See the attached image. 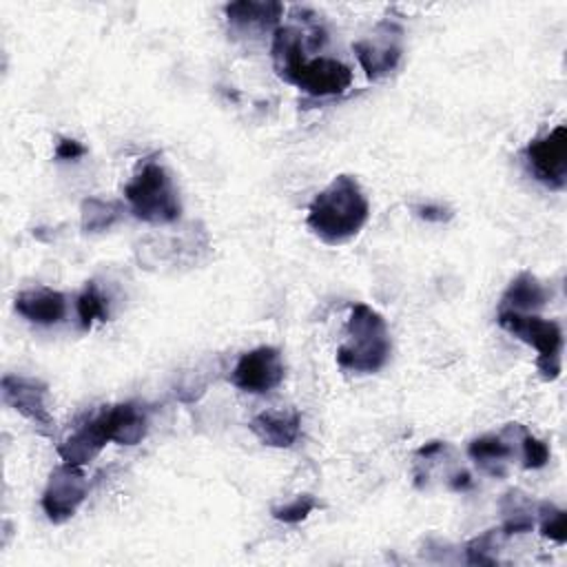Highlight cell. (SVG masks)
<instances>
[{
	"label": "cell",
	"mask_w": 567,
	"mask_h": 567,
	"mask_svg": "<svg viewBox=\"0 0 567 567\" xmlns=\"http://www.w3.org/2000/svg\"><path fill=\"white\" fill-rule=\"evenodd\" d=\"M403 29L396 22L383 20L377 24L372 38H361L352 42V51L368 78L379 80L392 73L403 55Z\"/></svg>",
	"instance_id": "obj_8"
},
{
	"label": "cell",
	"mask_w": 567,
	"mask_h": 567,
	"mask_svg": "<svg viewBox=\"0 0 567 567\" xmlns=\"http://www.w3.org/2000/svg\"><path fill=\"white\" fill-rule=\"evenodd\" d=\"M131 213L146 224H173L182 215V202L173 177L157 162H146L140 173L124 186Z\"/></svg>",
	"instance_id": "obj_4"
},
{
	"label": "cell",
	"mask_w": 567,
	"mask_h": 567,
	"mask_svg": "<svg viewBox=\"0 0 567 567\" xmlns=\"http://www.w3.org/2000/svg\"><path fill=\"white\" fill-rule=\"evenodd\" d=\"M100 419L109 441L117 445H137L148 434V412L133 401L104 408Z\"/></svg>",
	"instance_id": "obj_11"
},
{
	"label": "cell",
	"mask_w": 567,
	"mask_h": 567,
	"mask_svg": "<svg viewBox=\"0 0 567 567\" xmlns=\"http://www.w3.org/2000/svg\"><path fill=\"white\" fill-rule=\"evenodd\" d=\"M13 308L31 323L53 326L66 315V297L51 288H31L16 295Z\"/></svg>",
	"instance_id": "obj_13"
},
{
	"label": "cell",
	"mask_w": 567,
	"mask_h": 567,
	"mask_svg": "<svg viewBox=\"0 0 567 567\" xmlns=\"http://www.w3.org/2000/svg\"><path fill=\"white\" fill-rule=\"evenodd\" d=\"M538 516H540V534L558 545L567 540V514L565 509L556 507L554 503H538Z\"/></svg>",
	"instance_id": "obj_20"
},
{
	"label": "cell",
	"mask_w": 567,
	"mask_h": 567,
	"mask_svg": "<svg viewBox=\"0 0 567 567\" xmlns=\"http://www.w3.org/2000/svg\"><path fill=\"white\" fill-rule=\"evenodd\" d=\"M498 536H501V529H487L481 536L472 538L465 545L467 563L470 565H494L496 558L492 556V551L498 547Z\"/></svg>",
	"instance_id": "obj_22"
},
{
	"label": "cell",
	"mask_w": 567,
	"mask_h": 567,
	"mask_svg": "<svg viewBox=\"0 0 567 567\" xmlns=\"http://www.w3.org/2000/svg\"><path fill=\"white\" fill-rule=\"evenodd\" d=\"M122 217V206L117 202L86 197L80 206V226L84 233L109 230Z\"/></svg>",
	"instance_id": "obj_18"
},
{
	"label": "cell",
	"mask_w": 567,
	"mask_h": 567,
	"mask_svg": "<svg viewBox=\"0 0 567 567\" xmlns=\"http://www.w3.org/2000/svg\"><path fill=\"white\" fill-rule=\"evenodd\" d=\"M317 507H319V501H317L312 494H299V496H295L292 501H288V503H284V505L272 507V509H270V514H272V518H275V520H281V523H290V525H295V523L306 520V518H308Z\"/></svg>",
	"instance_id": "obj_21"
},
{
	"label": "cell",
	"mask_w": 567,
	"mask_h": 567,
	"mask_svg": "<svg viewBox=\"0 0 567 567\" xmlns=\"http://www.w3.org/2000/svg\"><path fill=\"white\" fill-rule=\"evenodd\" d=\"M106 443H111V441H109V434H106L104 423L97 412L91 421H86L82 427H78L69 439H64L58 445V454L64 463L82 467L89 461H93Z\"/></svg>",
	"instance_id": "obj_14"
},
{
	"label": "cell",
	"mask_w": 567,
	"mask_h": 567,
	"mask_svg": "<svg viewBox=\"0 0 567 567\" xmlns=\"http://www.w3.org/2000/svg\"><path fill=\"white\" fill-rule=\"evenodd\" d=\"M392 341L385 319L368 303H354L346 326V341L337 350V363L350 372L372 374L388 363Z\"/></svg>",
	"instance_id": "obj_3"
},
{
	"label": "cell",
	"mask_w": 567,
	"mask_h": 567,
	"mask_svg": "<svg viewBox=\"0 0 567 567\" xmlns=\"http://www.w3.org/2000/svg\"><path fill=\"white\" fill-rule=\"evenodd\" d=\"M525 159L534 179L551 190H563L567 186V126L558 124L547 135L529 142Z\"/></svg>",
	"instance_id": "obj_6"
},
{
	"label": "cell",
	"mask_w": 567,
	"mask_h": 567,
	"mask_svg": "<svg viewBox=\"0 0 567 567\" xmlns=\"http://www.w3.org/2000/svg\"><path fill=\"white\" fill-rule=\"evenodd\" d=\"M470 458L492 476H505V463L514 456V445L507 439V432L483 434L467 445Z\"/></svg>",
	"instance_id": "obj_17"
},
{
	"label": "cell",
	"mask_w": 567,
	"mask_h": 567,
	"mask_svg": "<svg viewBox=\"0 0 567 567\" xmlns=\"http://www.w3.org/2000/svg\"><path fill=\"white\" fill-rule=\"evenodd\" d=\"M250 432L268 447H290L301 432V414L292 412H259L248 423Z\"/></svg>",
	"instance_id": "obj_15"
},
{
	"label": "cell",
	"mask_w": 567,
	"mask_h": 567,
	"mask_svg": "<svg viewBox=\"0 0 567 567\" xmlns=\"http://www.w3.org/2000/svg\"><path fill=\"white\" fill-rule=\"evenodd\" d=\"M414 213H416V217H421L425 221H434V224H443V221L452 219V210L441 204H421V206H414Z\"/></svg>",
	"instance_id": "obj_24"
},
{
	"label": "cell",
	"mask_w": 567,
	"mask_h": 567,
	"mask_svg": "<svg viewBox=\"0 0 567 567\" xmlns=\"http://www.w3.org/2000/svg\"><path fill=\"white\" fill-rule=\"evenodd\" d=\"M47 390L49 388L44 381L22 374H4L0 381L2 401L24 419L35 423L44 434L53 425V419L47 408Z\"/></svg>",
	"instance_id": "obj_10"
},
{
	"label": "cell",
	"mask_w": 567,
	"mask_h": 567,
	"mask_svg": "<svg viewBox=\"0 0 567 567\" xmlns=\"http://www.w3.org/2000/svg\"><path fill=\"white\" fill-rule=\"evenodd\" d=\"M224 16L228 24L235 31L252 33V31H266L277 29L279 18L284 16V4L275 0H237L224 4Z\"/></svg>",
	"instance_id": "obj_12"
},
{
	"label": "cell",
	"mask_w": 567,
	"mask_h": 567,
	"mask_svg": "<svg viewBox=\"0 0 567 567\" xmlns=\"http://www.w3.org/2000/svg\"><path fill=\"white\" fill-rule=\"evenodd\" d=\"M286 374L281 352L272 346H259L239 357L230 372V383L248 394H266L281 385Z\"/></svg>",
	"instance_id": "obj_7"
},
{
	"label": "cell",
	"mask_w": 567,
	"mask_h": 567,
	"mask_svg": "<svg viewBox=\"0 0 567 567\" xmlns=\"http://www.w3.org/2000/svg\"><path fill=\"white\" fill-rule=\"evenodd\" d=\"M78 317L84 330H91L95 321L109 319V299L100 292L95 281H89L82 295L78 297Z\"/></svg>",
	"instance_id": "obj_19"
},
{
	"label": "cell",
	"mask_w": 567,
	"mask_h": 567,
	"mask_svg": "<svg viewBox=\"0 0 567 567\" xmlns=\"http://www.w3.org/2000/svg\"><path fill=\"white\" fill-rule=\"evenodd\" d=\"M545 303H547L545 286L532 272H520L509 281L507 290L503 292L498 310L529 315L540 310Z\"/></svg>",
	"instance_id": "obj_16"
},
{
	"label": "cell",
	"mask_w": 567,
	"mask_h": 567,
	"mask_svg": "<svg viewBox=\"0 0 567 567\" xmlns=\"http://www.w3.org/2000/svg\"><path fill=\"white\" fill-rule=\"evenodd\" d=\"M496 321L518 341L536 348V368L545 381H556L563 370V330L556 321L536 315L498 310Z\"/></svg>",
	"instance_id": "obj_5"
},
{
	"label": "cell",
	"mask_w": 567,
	"mask_h": 567,
	"mask_svg": "<svg viewBox=\"0 0 567 567\" xmlns=\"http://www.w3.org/2000/svg\"><path fill=\"white\" fill-rule=\"evenodd\" d=\"M84 153H86V148L78 140H69V137H62L55 146V157L58 159H78Z\"/></svg>",
	"instance_id": "obj_25"
},
{
	"label": "cell",
	"mask_w": 567,
	"mask_h": 567,
	"mask_svg": "<svg viewBox=\"0 0 567 567\" xmlns=\"http://www.w3.org/2000/svg\"><path fill=\"white\" fill-rule=\"evenodd\" d=\"M450 487L454 492H465L472 487V476L467 472H456L452 478H450Z\"/></svg>",
	"instance_id": "obj_26"
},
{
	"label": "cell",
	"mask_w": 567,
	"mask_h": 567,
	"mask_svg": "<svg viewBox=\"0 0 567 567\" xmlns=\"http://www.w3.org/2000/svg\"><path fill=\"white\" fill-rule=\"evenodd\" d=\"M520 454H523V467L525 470H540L549 461V447L545 441L536 439L527 430L520 432Z\"/></svg>",
	"instance_id": "obj_23"
},
{
	"label": "cell",
	"mask_w": 567,
	"mask_h": 567,
	"mask_svg": "<svg viewBox=\"0 0 567 567\" xmlns=\"http://www.w3.org/2000/svg\"><path fill=\"white\" fill-rule=\"evenodd\" d=\"M306 33L295 27H277L272 33L270 55L275 71L281 80L299 86L312 97L341 95L352 84V71L348 64L334 58L306 60Z\"/></svg>",
	"instance_id": "obj_1"
},
{
	"label": "cell",
	"mask_w": 567,
	"mask_h": 567,
	"mask_svg": "<svg viewBox=\"0 0 567 567\" xmlns=\"http://www.w3.org/2000/svg\"><path fill=\"white\" fill-rule=\"evenodd\" d=\"M86 494L89 483L82 470L78 465L62 463L51 472L47 481V487L42 492V509L51 523L60 525L78 512Z\"/></svg>",
	"instance_id": "obj_9"
},
{
	"label": "cell",
	"mask_w": 567,
	"mask_h": 567,
	"mask_svg": "<svg viewBox=\"0 0 567 567\" xmlns=\"http://www.w3.org/2000/svg\"><path fill=\"white\" fill-rule=\"evenodd\" d=\"M370 204L352 175H337L308 206V228L328 246L352 239L368 221Z\"/></svg>",
	"instance_id": "obj_2"
},
{
	"label": "cell",
	"mask_w": 567,
	"mask_h": 567,
	"mask_svg": "<svg viewBox=\"0 0 567 567\" xmlns=\"http://www.w3.org/2000/svg\"><path fill=\"white\" fill-rule=\"evenodd\" d=\"M441 450H445V443H441V441H430V443H425L423 447H419L416 450V456H425V458H430V456H434L436 452H441Z\"/></svg>",
	"instance_id": "obj_27"
}]
</instances>
